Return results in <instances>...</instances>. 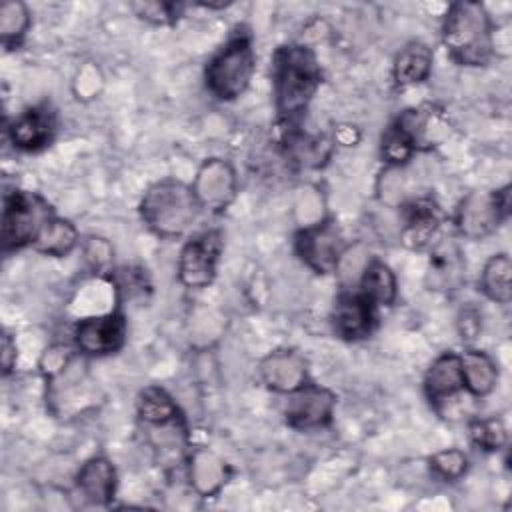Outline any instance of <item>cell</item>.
<instances>
[{
    "instance_id": "cell-1",
    "label": "cell",
    "mask_w": 512,
    "mask_h": 512,
    "mask_svg": "<svg viewBox=\"0 0 512 512\" xmlns=\"http://www.w3.org/2000/svg\"><path fill=\"white\" fill-rule=\"evenodd\" d=\"M320 78V64L312 48L304 44H286L274 52V106L280 122H284L286 128L296 126V122L302 118L320 86Z\"/></svg>"
},
{
    "instance_id": "cell-2",
    "label": "cell",
    "mask_w": 512,
    "mask_h": 512,
    "mask_svg": "<svg viewBox=\"0 0 512 512\" xmlns=\"http://www.w3.org/2000/svg\"><path fill=\"white\" fill-rule=\"evenodd\" d=\"M494 26L484 4L454 2L442 22V42L460 66H486L494 54Z\"/></svg>"
},
{
    "instance_id": "cell-3",
    "label": "cell",
    "mask_w": 512,
    "mask_h": 512,
    "mask_svg": "<svg viewBox=\"0 0 512 512\" xmlns=\"http://www.w3.org/2000/svg\"><path fill=\"white\" fill-rule=\"evenodd\" d=\"M200 210L192 186L172 178L154 182L140 200L144 224L162 238L182 236L194 224Z\"/></svg>"
},
{
    "instance_id": "cell-4",
    "label": "cell",
    "mask_w": 512,
    "mask_h": 512,
    "mask_svg": "<svg viewBox=\"0 0 512 512\" xmlns=\"http://www.w3.org/2000/svg\"><path fill=\"white\" fill-rule=\"evenodd\" d=\"M254 68L252 38L246 32H238L208 60L204 70L206 88L218 100H234L246 92Z\"/></svg>"
},
{
    "instance_id": "cell-5",
    "label": "cell",
    "mask_w": 512,
    "mask_h": 512,
    "mask_svg": "<svg viewBox=\"0 0 512 512\" xmlns=\"http://www.w3.org/2000/svg\"><path fill=\"white\" fill-rule=\"evenodd\" d=\"M54 216L50 204L28 190H12L4 196L2 248L4 252L32 246L44 224Z\"/></svg>"
},
{
    "instance_id": "cell-6",
    "label": "cell",
    "mask_w": 512,
    "mask_h": 512,
    "mask_svg": "<svg viewBox=\"0 0 512 512\" xmlns=\"http://www.w3.org/2000/svg\"><path fill=\"white\" fill-rule=\"evenodd\" d=\"M510 216V186L492 192L468 194L456 210V226L462 236L478 240L492 234Z\"/></svg>"
},
{
    "instance_id": "cell-7",
    "label": "cell",
    "mask_w": 512,
    "mask_h": 512,
    "mask_svg": "<svg viewBox=\"0 0 512 512\" xmlns=\"http://www.w3.org/2000/svg\"><path fill=\"white\" fill-rule=\"evenodd\" d=\"M294 248L308 268L318 274H330L338 270L344 258L346 242L336 222L322 218L296 234Z\"/></svg>"
},
{
    "instance_id": "cell-8",
    "label": "cell",
    "mask_w": 512,
    "mask_h": 512,
    "mask_svg": "<svg viewBox=\"0 0 512 512\" xmlns=\"http://www.w3.org/2000/svg\"><path fill=\"white\" fill-rule=\"evenodd\" d=\"M224 238L220 230H204L192 236L178 256V280L186 288H206L212 284L222 254Z\"/></svg>"
},
{
    "instance_id": "cell-9",
    "label": "cell",
    "mask_w": 512,
    "mask_h": 512,
    "mask_svg": "<svg viewBox=\"0 0 512 512\" xmlns=\"http://www.w3.org/2000/svg\"><path fill=\"white\" fill-rule=\"evenodd\" d=\"M336 408V394L318 384H302L288 394L284 406V420L294 430H318L332 422Z\"/></svg>"
},
{
    "instance_id": "cell-10",
    "label": "cell",
    "mask_w": 512,
    "mask_h": 512,
    "mask_svg": "<svg viewBox=\"0 0 512 512\" xmlns=\"http://www.w3.org/2000/svg\"><path fill=\"white\" fill-rule=\"evenodd\" d=\"M128 324L122 312H106L82 318L74 328V344L86 356H108L118 352L126 342Z\"/></svg>"
},
{
    "instance_id": "cell-11",
    "label": "cell",
    "mask_w": 512,
    "mask_h": 512,
    "mask_svg": "<svg viewBox=\"0 0 512 512\" xmlns=\"http://www.w3.org/2000/svg\"><path fill=\"white\" fill-rule=\"evenodd\" d=\"M190 186L202 210L222 212L236 196V172L230 162L222 158H208L198 168Z\"/></svg>"
},
{
    "instance_id": "cell-12",
    "label": "cell",
    "mask_w": 512,
    "mask_h": 512,
    "mask_svg": "<svg viewBox=\"0 0 512 512\" xmlns=\"http://www.w3.org/2000/svg\"><path fill=\"white\" fill-rule=\"evenodd\" d=\"M56 134V114L48 104H38L18 114L10 126V142L24 152L46 148Z\"/></svg>"
},
{
    "instance_id": "cell-13",
    "label": "cell",
    "mask_w": 512,
    "mask_h": 512,
    "mask_svg": "<svg viewBox=\"0 0 512 512\" xmlns=\"http://www.w3.org/2000/svg\"><path fill=\"white\" fill-rule=\"evenodd\" d=\"M332 326L344 340H362L376 326V306L360 292H344L334 304Z\"/></svg>"
},
{
    "instance_id": "cell-14",
    "label": "cell",
    "mask_w": 512,
    "mask_h": 512,
    "mask_svg": "<svg viewBox=\"0 0 512 512\" xmlns=\"http://www.w3.org/2000/svg\"><path fill=\"white\" fill-rule=\"evenodd\" d=\"M260 378L270 390L290 394L308 382V366L296 350H274L260 362Z\"/></svg>"
},
{
    "instance_id": "cell-15",
    "label": "cell",
    "mask_w": 512,
    "mask_h": 512,
    "mask_svg": "<svg viewBox=\"0 0 512 512\" xmlns=\"http://www.w3.org/2000/svg\"><path fill=\"white\" fill-rule=\"evenodd\" d=\"M402 222L404 244L422 248L432 244L442 222V210L432 198H414L402 206Z\"/></svg>"
},
{
    "instance_id": "cell-16",
    "label": "cell",
    "mask_w": 512,
    "mask_h": 512,
    "mask_svg": "<svg viewBox=\"0 0 512 512\" xmlns=\"http://www.w3.org/2000/svg\"><path fill=\"white\" fill-rule=\"evenodd\" d=\"M464 258L452 238H440L432 244L428 262V282L434 290H456L464 282Z\"/></svg>"
},
{
    "instance_id": "cell-17",
    "label": "cell",
    "mask_w": 512,
    "mask_h": 512,
    "mask_svg": "<svg viewBox=\"0 0 512 512\" xmlns=\"http://www.w3.org/2000/svg\"><path fill=\"white\" fill-rule=\"evenodd\" d=\"M464 390V374H462V360L456 352L440 354L424 376V392L432 406L446 402L448 398L456 396Z\"/></svg>"
},
{
    "instance_id": "cell-18",
    "label": "cell",
    "mask_w": 512,
    "mask_h": 512,
    "mask_svg": "<svg viewBox=\"0 0 512 512\" xmlns=\"http://www.w3.org/2000/svg\"><path fill=\"white\" fill-rule=\"evenodd\" d=\"M76 488L90 504H108L116 492V470L104 456H92L76 474Z\"/></svg>"
},
{
    "instance_id": "cell-19",
    "label": "cell",
    "mask_w": 512,
    "mask_h": 512,
    "mask_svg": "<svg viewBox=\"0 0 512 512\" xmlns=\"http://www.w3.org/2000/svg\"><path fill=\"white\" fill-rule=\"evenodd\" d=\"M188 478L196 494L214 496L228 480V466L212 450L196 448L188 458Z\"/></svg>"
},
{
    "instance_id": "cell-20",
    "label": "cell",
    "mask_w": 512,
    "mask_h": 512,
    "mask_svg": "<svg viewBox=\"0 0 512 512\" xmlns=\"http://www.w3.org/2000/svg\"><path fill=\"white\" fill-rule=\"evenodd\" d=\"M282 146L288 160L302 168H320L332 152V144L324 136L302 132L296 126L286 128Z\"/></svg>"
},
{
    "instance_id": "cell-21",
    "label": "cell",
    "mask_w": 512,
    "mask_h": 512,
    "mask_svg": "<svg viewBox=\"0 0 512 512\" xmlns=\"http://www.w3.org/2000/svg\"><path fill=\"white\" fill-rule=\"evenodd\" d=\"M432 60H434V54L426 44L422 42L406 44L404 48H400V52L394 58V66H392L394 82L400 88L424 82L432 72Z\"/></svg>"
},
{
    "instance_id": "cell-22",
    "label": "cell",
    "mask_w": 512,
    "mask_h": 512,
    "mask_svg": "<svg viewBox=\"0 0 512 512\" xmlns=\"http://www.w3.org/2000/svg\"><path fill=\"white\" fill-rule=\"evenodd\" d=\"M460 360L464 374V390H468L476 398L488 396L498 384L496 362L482 350H466L464 354H460Z\"/></svg>"
},
{
    "instance_id": "cell-23",
    "label": "cell",
    "mask_w": 512,
    "mask_h": 512,
    "mask_svg": "<svg viewBox=\"0 0 512 512\" xmlns=\"http://www.w3.org/2000/svg\"><path fill=\"white\" fill-rule=\"evenodd\" d=\"M358 292L372 302L374 306H392L396 300V276L388 264L382 260H370L362 268L360 274V288Z\"/></svg>"
},
{
    "instance_id": "cell-24",
    "label": "cell",
    "mask_w": 512,
    "mask_h": 512,
    "mask_svg": "<svg viewBox=\"0 0 512 512\" xmlns=\"http://www.w3.org/2000/svg\"><path fill=\"white\" fill-rule=\"evenodd\" d=\"M138 420L144 426H162L184 420L178 404L160 386H148L138 396Z\"/></svg>"
},
{
    "instance_id": "cell-25",
    "label": "cell",
    "mask_w": 512,
    "mask_h": 512,
    "mask_svg": "<svg viewBox=\"0 0 512 512\" xmlns=\"http://www.w3.org/2000/svg\"><path fill=\"white\" fill-rule=\"evenodd\" d=\"M78 244V230L76 226L66 220V218H60V216H52L44 228L40 230V234L36 236L32 248L36 252H42L46 256H56V258H62V256H68Z\"/></svg>"
},
{
    "instance_id": "cell-26",
    "label": "cell",
    "mask_w": 512,
    "mask_h": 512,
    "mask_svg": "<svg viewBox=\"0 0 512 512\" xmlns=\"http://www.w3.org/2000/svg\"><path fill=\"white\" fill-rule=\"evenodd\" d=\"M480 290L486 298L498 304L512 300V262L508 254L500 252L486 260L480 274Z\"/></svg>"
},
{
    "instance_id": "cell-27",
    "label": "cell",
    "mask_w": 512,
    "mask_h": 512,
    "mask_svg": "<svg viewBox=\"0 0 512 512\" xmlns=\"http://www.w3.org/2000/svg\"><path fill=\"white\" fill-rule=\"evenodd\" d=\"M30 28V12L24 2L10 0L0 6V36L4 46H18Z\"/></svg>"
},
{
    "instance_id": "cell-28",
    "label": "cell",
    "mask_w": 512,
    "mask_h": 512,
    "mask_svg": "<svg viewBox=\"0 0 512 512\" xmlns=\"http://www.w3.org/2000/svg\"><path fill=\"white\" fill-rule=\"evenodd\" d=\"M470 440L484 452H496L506 444V428L498 418H478L470 422Z\"/></svg>"
},
{
    "instance_id": "cell-29",
    "label": "cell",
    "mask_w": 512,
    "mask_h": 512,
    "mask_svg": "<svg viewBox=\"0 0 512 512\" xmlns=\"http://www.w3.org/2000/svg\"><path fill=\"white\" fill-rule=\"evenodd\" d=\"M382 158L388 162V166H400L414 154V144L408 138V134L394 122L388 126V130L382 136Z\"/></svg>"
},
{
    "instance_id": "cell-30",
    "label": "cell",
    "mask_w": 512,
    "mask_h": 512,
    "mask_svg": "<svg viewBox=\"0 0 512 512\" xmlns=\"http://www.w3.org/2000/svg\"><path fill=\"white\" fill-rule=\"evenodd\" d=\"M430 468L436 476H440L442 480L454 482L460 476H464V472L468 470V458L462 450L458 448H446L436 452L430 458Z\"/></svg>"
},
{
    "instance_id": "cell-31",
    "label": "cell",
    "mask_w": 512,
    "mask_h": 512,
    "mask_svg": "<svg viewBox=\"0 0 512 512\" xmlns=\"http://www.w3.org/2000/svg\"><path fill=\"white\" fill-rule=\"evenodd\" d=\"M132 10L140 18H144L152 24H170L180 16L182 4H176V2H138V4H132Z\"/></svg>"
},
{
    "instance_id": "cell-32",
    "label": "cell",
    "mask_w": 512,
    "mask_h": 512,
    "mask_svg": "<svg viewBox=\"0 0 512 512\" xmlns=\"http://www.w3.org/2000/svg\"><path fill=\"white\" fill-rule=\"evenodd\" d=\"M84 258L94 270H102L112 262V246L104 238H88L84 244Z\"/></svg>"
},
{
    "instance_id": "cell-33",
    "label": "cell",
    "mask_w": 512,
    "mask_h": 512,
    "mask_svg": "<svg viewBox=\"0 0 512 512\" xmlns=\"http://www.w3.org/2000/svg\"><path fill=\"white\" fill-rule=\"evenodd\" d=\"M480 314L476 310H464L460 316V334L464 340H472L480 332Z\"/></svg>"
},
{
    "instance_id": "cell-34",
    "label": "cell",
    "mask_w": 512,
    "mask_h": 512,
    "mask_svg": "<svg viewBox=\"0 0 512 512\" xmlns=\"http://www.w3.org/2000/svg\"><path fill=\"white\" fill-rule=\"evenodd\" d=\"M16 364V342L8 332L2 334V374L8 376Z\"/></svg>"
}]
</instances>
